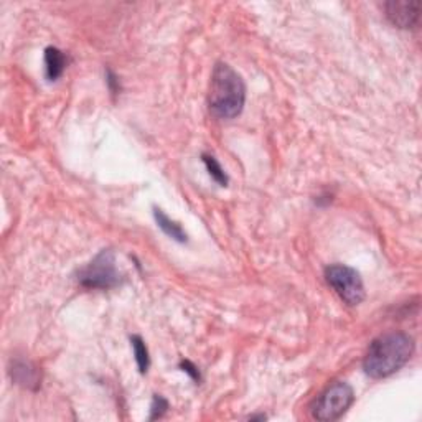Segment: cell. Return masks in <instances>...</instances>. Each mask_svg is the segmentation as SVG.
<instances>
[{
  "mask_svg": "<svg viewBox=\"0 0 422 422\" xmlns=\"http://www.w3.org/2000/svg\"><path fill=\"white\" fill-rule=\"evenodd\" d=\"M325 279L346 306L355 307L364 300V285L361 276L345 264H332L325 269Z\"/></svg>",
  "mask_w": 422,
  "mask_h": 422,
  "instance_id": "5b68a950",
  "label": "cell"
},
{
  "mask_svg": "<svg viewBox=\"0 0 422 422\" xmlns=\"http://www.w3.org/2000/svg\"><path fill=\"white\" fill-rule=\"evenodd\" d=\"M180 368L184 369V371L186 373V375H188L193 381H200V380H202V375H200L198 368L195 367V364L191 363V361L184 360V361H182V363H180Z\"/></svg>",
  "mask_w": 422,
  "mask_h": 422,
  "instance_id": "4fadbf2b",
  "label": "cell"
},
{
  "mask_svg": "<svg viewBox=\"0 0 422 422\" xmlns=\"http://www.w3.org/2000/svg\"><path fill=\"white\" fill-rule=\"evenodd\" d=\"M246 103V86L238 71L228 63H216L213 69L208 107L218 119H233L241 114Z\"/></svg>",
  "mask_w": 422,
  "mask_h": 422,
  "instance_id": "7a4b0ae2",
  "label": "cell"
},
{
  "mask_svg": "<svg viewBox=\"0 0 422 422\" xmlns=\"http://www.w3.org/2000/svg\"><path fill=\"white\" fill-rule=\"evenodd\" d=\"M130 343H132V350H134V356H136V363H137L139 371H141L142 375H146V373L149 371V367H150L149 348H147L146 342H143L139 335L130 337Z\"/></svg>",
  "mask_w": 422,
  "mask_h": 422,
  "instance_id": "30bf717a",
  "label": "cell"
},
{
  "mask_svg": "<svg viewBox=\"0 0 422 422\" xmlns=\"http://www.w3.org/2000/svg\"><path fill=\"white\" fill-rule=\"evenodd\" d=\"M202 159H203L204 167H206V170H208V173H210V177L213 178V180H215L220 186H228L229 178H228V175H226L225 168L221 167V164L216 160V157L211 154H203Z\"/></svg>",
  "mask_w": 422,
  "mask_h": 422,
  "instance_id": "8fae6325",
  "label": "cell"
},
{
  "mask_svg": "<svg viewBox=\"0 0 422 422\" xmlns=\"http://www.w3.org/2000/svg\"><path fill=\"white\" fill-rule=\"evenodd\" d=\"M154 218L157 221V226H159L168 238L175 239L178 243H186V233L184 231V228H182L177 221L168 218L162 210L154 208Z\"/></svg>",
  "mask_w": 422,
  "mask_h": 422,
  "instance_id": "9c48e42d",
  "label": "cell"
},
{
  "mask_svg": "<svg viewBox=\"0 0 422 422\" xmlns=\"http://www.w3.org/2000/svg\"><path fill=\"white\" fill-rule=\"evenodd\" d=\"M422 3L419 0H389L385 3L386 17L398 28H414L419 21Z\"/></svg>",
  "mask_w": 422,
  "mask_h": 422,
  "instance_id": "8992f818",
  "label": "cell"
},
{
  "mask_svg": "<svg viewBox=\"0 0 422 422\" xmlns=\"http://www.w3.org/2000/svg\"><path fill=\"white\" fill-rule=\"evenodd\" d=\"M78 282L86 289L109 290L121 285L123 276L116 266V256L111 249H103L88 266L78 272Z\"/></svg>",
  "mask_w": 422,
  "mask_h": 422,
  "instance_id": "3957f363",
  "label": "cell"
},
{
  "mask_svg": "<svg viewBox=\"0 0 422 422\" xmlns=\"http://www.w3.org/2000/svg\"><path fill=\"white\" fill-rule=\"evenodd\" d=\"M67 55L56 46H48L45 50V71L46 78L50 81H56L63 75L64 68H67Z\"/></svg>",
  "mask_w": 422,
  "mask_h": 422,
  "instance_id": "ba28073f",
  "label": "cell"
},
{
  "mask_svg": "<svg viewBox=\"0 0 422 422\" xmlns=\"http://www.w3.org/2000/svg\"><path fill=\"white\" fill-rule=\"evenodd\" d=\"M12 380H14L17 385H21L24 388H37L40 385V376H38L37 368L33 367L32 363L28 361H15L12 364Z\"/></svg>",
  "mask_w": 422,
  "mask_h": 422,
  "instance_id": "52a82bcc",
  "label": "cell"
},
{
  "mask_svg": "<svg viewBox=\"0 0 422 422\" xmlns=\"http://www.w3.org/2000/svg\"><path fill=\"white\" fill-rule=\"evenodd\" d=\"M355 401L353 388L345 381H337L324 391L312 407L313 419L332 422L340 419Z\"/></svg>",
  "mask_w": 422,
  "mask_h": 422,
  "instance_id": "277c9868",
  "label": "cell"
},
{
  "mask_svg": "<svg viewBox=\"0 0 422 422\" xmlns=\"http://www.w3.org/2000/svg\"><path fill=\"white\" fill-rule=\"evenodd\" d=\"M167 409H168L167 399L162 398V396L155 394L154 401H152V406H150L149 421H155V419H160V417H164L165 412H167Z\"/></svg>",
  "mask_w": 422,
  "mask_h": 422,
  "instance_id": "7c38bea8",
  "label": "cell"
},
{
  "mask_svg": "<svg viewBox=\"0 0 422 422\" xmlns=\"http://www.w3.org/2000/svg\"><path fill=\"white\" fill-rule=\"evenodd\" d=\"M412 353H414L412 337L403 332L385 333L369 345L363 360V369L373 380H383L399 371Z\"/></svg>",
  "mask_w": 422,
  "mask_h": 422,
  "instance_id": "6da1fadb",
  "label": "cell"
},
{
  "mask_svg": "<svg viewBox=\"0 0 422 422\" xmlns=\"http://www.w3.org/2000/svg\"><path fill=\"white\" fill-rule=\"evenodd\" d=\"M249 419H251V421H256V419L264 421V419H266V416H249Z\"/></svg>",
  "mask_w": 422,
  "mask_h": 422,
  "instance_id": "5bb4252c",
  "label": "cell"
}]
</instances>
